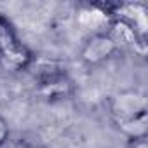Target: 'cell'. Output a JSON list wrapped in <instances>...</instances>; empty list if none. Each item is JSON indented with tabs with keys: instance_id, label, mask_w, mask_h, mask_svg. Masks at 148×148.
I'll list each match as a JSON object with an SVG mask.
<instances>
[{
	"instance_id": "5",
	"label": "cell",
	"mask_w": 148,
	"mask_h": 148,
	"mask_svg": "<svg viewBox=\"0 0 148 148\" xmlns=\"http://www.w3.org/2000/svg\"><path fill=\"white\" fill-rule=\"evenodd\" d=\"M77 23L84 30H91L94 33H103V32H106V28H110L112 14L99 5H82L77 12Z\"/></svg>"
},
{
	"instance_id": "7",
	"label": "cell",
	"mask_w": 148,
	"mask_h": 148,
	"mask_svg": "<svg viewBox=\"0 0 148 148\" xmlns=\"http://www.w3.org/2000/svg\"><path fill=\"white\" fill-rule=\"evenodd\" d=\"M119 131L127 138V139H139L146 138V129H148V112H143L132 119L120 120L117 122Z\"/></svg>"
},
{
	"instance_id": "1",
	"label": "cell",
	"mask_w": 148,
	"mask_h": 148,
	"mask_svg": "<svg viewBox=\"0 0 148 148\" xmlns=\"http://www.w3.org/2000/svg\"><path fill=\"white\" fill-rule=\"evenodd\" d=\"M33 61L28 47L19 42L11 23L0 16V70L4 71H21L26 70Z\"/></svg>"
},
{
	"instance_id": "4",
	"label": "cell",
	"mask_w": 148,
	"mask_h": 148,
	"mask_svg": "<svg viewBox=\"0 0 148 148\" xmlns=\"http://www.w3.org/2000/svg\"><path fill=\"white\" fill-rule=\"evenodd\" d=\"M112 14V19H119L131 26L138 37L145 40L146 35V7L141 4H122Z\"/></svg>"
},
{
	"instance_id": "9",
	"label": "cell",
	"mask_w": 148,
	"mask_h": 148,
	"mask_svg": "<svg viewBox=\"0 0 148 148\" xmlns=\"http://www.w3.org/2000/svg\"><path fill=\"white\" fill-rule=\"evenodd\" d=\"M125 148H148V141H146V138H139V139H129Z\"/></svg>"
},
{
	"instance_id": "8",
	"label": "cell",
	"mask_w": 148,
	"mask_h": 148,
	"mask_svg": "<svg viewBox=\"0 0 148 148\" xmlns=\"http://www.w3.org/2000/svg\"><path fill=\"white\" fill-rule=\"evenodd\" d=\"M9 134H11V131H9V124H7V120H5L4 117H0V146H4V145L7 143Z\"/></svg>"
},
{
	"instance_id": "2",
	"label": "cell",
	"mask_w": 148,
	"mask_h": 148,
	"mask_svg": "<svg viewBox=\"0 0 148 148\" xmlns=\"http://www.w3.org/2000/svg\"><path fill=\"white\" fill-rule=\"evenodd\" d=\"M117 51H119V44L108 32L94 33L82 45L80 59L87 66H99L105 61H108Z\"/></svg>"
},
{
	"instance_id": "3",
	"label": "cell",
	"mask_w": 148,
	"mask_h": 148,
	"mask_svg": "<svg viewBox=\"0 0 148 148\" xmlns=\"http://www.w3.org/2000/svg\"><path fill=\"white\" fill-rule=\"evenodd\" d=\"M110 110L115 122L127 120L146 112V98L136 91H124L112 99Z\"/></svg>"
},
{
	"instance_id": "6",
	"label": "cell",
	"mask_w": 148,
	"mask_h": 148,
	"mask_svg": "<svg viewBox=\"0 0 148 148\" xmlns=\"http://www.w3.org/2000/svg\"><path fill=\"white\" fill-rule=\"evenodd\" d=\"M40 92L49 99L64 98L71 92V82L63 73H47L40 80Z\"/></svg>"
}]
</instances>
